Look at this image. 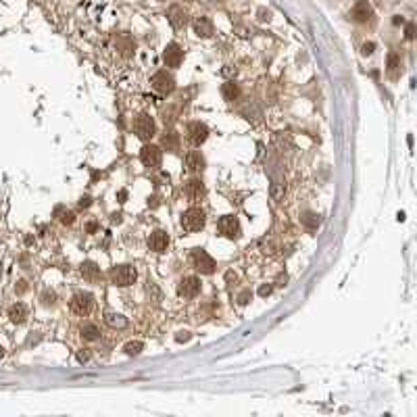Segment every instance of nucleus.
<instances>
[{"instance_id":"1","label":"nucleus","mask_w":417,"mask_h":417,"mask_svg":"<svg viewBox=\"0 0 417 417\" xmlns=\"http://www.w3.org/2000/svg\"><path fill=\"white\" fill-rule=\"evenodd\" d=\"M69 307H71V311L75 315H80V317H88V315L92 313V309H94V296L90 294V292H75V294L71 296V303H69Z\"/></svg>"},{"instance_id":"2","label":"nucleus","mask_w":417,"mask_h":417,"mask_svg":"<svg viewBox=\"0 0 417 417\" xmlns=\"http://www.w3.org/2000/svg\"><path fill=\"white\" fill-rule=\"evenodd\" d=\"M138 280V271L134 265H115L111 269V282L119 288H125V286H132Z\"/></svg>"},{"instance_id":"3","label":"nucleus","mask_w":417,"mask_h":417,"mask_svg":"<svg viewBox=\"0 0 417 417\" xmlns=\"http://www.w3.org/2000/svg\"><path fill=\"white\" fill-rule=\"evenodd\" d=\"M205 223H207V215H205L203 208L192 207L188 211L182 213V228L186 231H200L205 228Z\"/></svg>"},{"instance_id":"4","label":"nucleus","mask_w":417,"mask_h":417,"mask_svg":"<svg viewBox=\"0 0 417 417\" xmlns=\"http://www.w3.org/2000/svg\"><path fill=\"white\" fill-rule=\"evenodd\" d=\"M134 132L140 140H150V138L157 134V123H154V119L148 113H140L134 119Z\"/></svg>"},{"instance_id":"5","label":"nucleus","mask_w":417,"mask_h":417,"mask_svg":"<svg viewBox=\"0 0 417 417\" xmlns=\"http://www.w3.org/2000/svg\"><path fill=\"white\" fill-rule=\"evenodd\" d=\"M217 229H219L221 236L229 238V240H236V238H240V234H242L240 221H238V217H234V215H223V217H219Z\"/></svg>"},{"instance_id":"6","label":"nucleus","mask_w":417,"mask_h":417,"mask_svg":"<svg viewBox=\"0 0 417 417\" xmlns=\"http://www.w3.org/2000/svg\"><path fill=\"white\" fill-rule=\"evenodd\" d=\"M192 263H194V269L200 273H205V275H211L215 271V259L208 254L207 250L203 249H194L192 250Z\"/></svg>"},{"instance_id":"7","label":"nucleus","mask_w":417,"mask_h":417,"mask_svg":"<svg viewBox=\"0 0 417 417\" xmlns=\"http://www.w3.org/2000/svg\"><path fill=\"white\" fill-rule=\"evenodd\" d=\"M150 86L159 92V94H171V92L175 90V77L171 73H167V71H157L152 77H150Z\"/></svg>"},{"instance_id":"8","label":"nucleus","mask_w":417,"mask_h":417,"mask_svg":"<svg viewBox=\"0 0 417 417\" xmlns=\"http://www.w3.org/2000/svg\"><path fill=\"white\" fill-rule=\"evenodd\" d=\"M140 161L144 163V167L157 169L161 165V161H163V150L154 144H144L140 150Z\"/></svg>"},{"instance_id":"9","label":"nucleus","mask_w":417,"mask_h":417,"mask_svg":"<svg viewBox=\"0 0 417 417\" xmlns=\"http://www.w3.org/2000/svg\"><path fill=\"white\" fill-rule=\"evenodd\" d=\"M200 288H203V284H200V280L196 275H186V277H182L180 284H177V294L184 296V298H194Z\"/></svg>"},{"instance_id":"10","label":"nucleus","mask_w":417,"mask_h":417,"mask_svg":"<svg viewBox=\"0 0 417 417\" xmlns=\"http://www.w3.org/2000/svg\"><path fill=\"white\" fill-rule=\"evenodd\" d=\"M182 61H184V50L180 48V44H167V48L163 50V63L167 67H171V69H177L182 65Z\"/></svg>"},{"instance_id":"11","label":"nucleus","mask_w":417,"mask_h":417,"mask_svg":"<svg viewBox=\"0 0 417 417\" xmlns=\"http://www.w3.org/2000/svg\"><path fill=\"white\" fill-rule=\"evenodd\" d=\"M148 249H150L152 252H157V254L165 252V250L169 249V234H167V231H163V229H154L152 234L148 236Z\"/></svg>"},{"instance_id":"12","label":"nucleus","mask_w":417,"mask_h":417,"mask_svg":"<svg viewBox=\"0 0 417 417\" xmlns=\"http://www.w3.org/2000/svg\"><path fill=\"white\" fill-rule=\"evenodd\" d=\"M207 138H208V127L205 125V123L194 121V123H190L188 125V140L194 146H200Z\"/></svg>"},{"instance_id":"13","label":"nucleus","mask_w":417,"mask_h":417,"mask_svg":"<svg viewBox=\"0 0 417 417\" xmlns=\"http://www.w3.org/2000/svg\"><path fill=\"white\" fill-rule=\"evenodd\" d=\"M353 19L357 21V23H367L369 19H372V15H374V11H372V4L367 2V0H359L357 4L353 6Z\"/></svg>"},{"instance_id":"14","label":"nucleus","mask_w":417,"mask_h":417,"mask_svg":"<svg viewBox=\"0 0 417 417\" xmlns=\"http://www.w3.org/2000/svg\"><path fill=\"white\" fill-rule=\"evenodd\" d=\"M207 194V188H205V184L203 180H198V177H192V180L186 182V196L190 200H200Z\"/></svg>"},{"instance_id":"15","label":"nucleus","mask_w":417,"mask_h":417,"mask_svg":"<svg viewBox=\"0 0 417 417\" xmlns=\"http://www.w3.org/2000/svg\"><path fill=\"white\" fill-rule=\"evenodd\" d=\"M186 169L190 173H200L205 169V157L200 154V150H190L186 154Z\"/></svg>"},{"instance_id":"16","label":"nucleus","mask_w":417,"mask_h":417,"mask_svg":"<svg viewBox=\"0 0 417 417\" xmlns=\"http://www.w3.org/2000/svg\"><path fill=\"white\" fill-rule=\"evenodd\" d=\"M192 27H194V34L198 38H211L213 36V21L208 17H196L194 23H192Z\"/></svg>"},{"instance_id":"17","label":"nucleus","mask_w":417,"mask_h":417,"mask_svg":"<svg viewBox=\"0 0 417 417\" xmlns=\"http://www.w3.org/2000/svg\"><path fill=\"white\" fill-rule=\"evenodd\" d=\"M167 17H169V23H171L175 29H184V27H186V23H188L186 11H184L182 6H171L169 13H167Z\"/></svg>"},{"instance_id":"18","label":"nucleus","mask_w":417,"mask_h":417,"mask_svg":"<svg viewBox=\"0 0 417 417\" xmlns=\"http://www.w3.org/2000/svg\"><path fill=\"white\" fill-rule=\"evenodd\" d=\"M80 271L88 282H96V280H100V275H103L100 273V267L94 263V261H83L80 265Z\"/></svg>"},{"instance_id":"19","label":"nucleus","mask_w":417,"mask_h":417,"mask_svg":"<svg viewBox=\"0 0 417 417\" xmlns=\"http://www.w3.org/2000/svg\"><path fill=\"white\" fill-rule=\"evenodd\" d=\"M9 319H11L13 323H17V326H21V323L27 319V307L23 305V303L11 305V309H9Z\"/></svg>"},{"instance_id":"20","label":"nucleus","mask_w":417,"mask_h":417,"mask_svg":"<svg viewBox=\"0 0 417 417\" xmlns=\"http://www.w3.org/2000/svg\"><path fill=\"white\" fill-rule=\"evenodd\" d=\"M161 144H163V148H167V152H177L180 150V134L167 132L163 138H161Z\"/></svg>"},{"instance_id":"21","label":"nucleus","mask_w":417,"mask_h":417,"mask_svg":"<svg viewBox=\"0 0 417 417\" xmlns=\"http://www.w3.org/2000/svg\"><path fill=\"white\" fill-rule=\"evenodd\" d=\"M221 96L228 100V103H234V100L240 98V88H238V83L234 82H226L221 86Z\"/></svg>"},{"instance_id":"22","label":"nucleus","mask_w":417,"mask_h":417,"mask_svg":"<svg viewBox=\"0 0 417 417\" xmlns=\"http://www.w3.org/2000/svg\"><path fill=\"white\" fill-rule=\"evenodd\" d=\"M386 71H388V75L392 77V80H396V77L400 75V57L396 55V52H390V55H388Z\"/></svg>"},{"instance_id":"23","label":"nucleus","mask_w":417,"mask_h":417,"mask_svg":"<svg viewBox=\"0 0 417 417\" xmlns=\"http://www.w3.org/2000/svg\"><path fill=\"white\" fill-rule=\"evenodd\" d=\"M80 332H82V338L83 340H88V342H94V340L100 338V330H98L96 323H83Z\"/></svg>"},{"instance_id":"24","label":"nucleus","mask_w":417,"mask_h":417,"mask_svg":"<svg viewBox=\"0 0 417 417\" xmlns=\"http://www.w3.org/2000/svg\"><path fill=\"white\" fill-rule=\"evenodd\" d=\"M134 48H136V46H134V42L129 40L127 36H119V38H117V50L121 52L123 57H132Z\"/></svg>"},{"instance_id":"25","label":"nucleus","mask_w":417,"mask_h":417,"mask_svg":"<svg viewBox=\"0 0 417 417\" xmlns=\"http://www.w3.org/2000/svg\"><path fill=\"white\" fill-rule=\"evenodd\" d=\"M104 321L109 323L111 328H119V330H123V328H127V319L123 317L121 313H106V317H104Z\"/></svg>"},{"instance_id":"26","label":"nucleus","mask_w":417,"mask_h":417,"mask_svg":"<svg viewBox=\"0 0 417 417\" xmlns=\"http://www.w3.org/2000/svg\"><path fill=\"white\" fill-rule=\"evenodd\" d=\"M144 349V344L140 340H132V342H127L125 346H123V351H125V354H129V357H136V354H140Z\"/></svg>"},{"instance_id":"27","label":"nucleus","mask_w":417,"mask_h":417,"mask_svg":"<svg viewBox=\"0 0 417 417\" xmlns=\"http://www.w3.org/2000/svg\"><path fill=\"white\" fill-rule=\"evenodd\" d=\"M303 223H305V226H307L309 229L313 231L315 228L319 226V217H317V215H315V213H307L305 217H303Z\"/></svg>"},{"instance_id":"28","label":"nucleus","mask_w":417,"mask_h":417,"mask_svg":"<svg viewBox=\"0 0 417 417\" xmlns=\"http://www.w3.org/2000/svg\"><path fill=\"white\" fill-rule=\"evenodd\" d=\"M57 213H61V217H59V219H61V221H63V223H65V226H71V223L75 221V215H73L71 211H63V208H61V207H59V208H57Z\"/></svg>"},{"instance_id":"29","label":"nucleus","mask_w":417,"mask_h":417,"mask_svg":"<svg viewBox=\"0 0 417 417\" xmlns=\"http://www.w3.org/2000/svg\"><path fill=\"white\" fill-rule=\"evenodd\" d=\"M57 303V294L52 290H44V294H42V305L44 307H52Z\"/></svg>"},{"instance_id":"30","label":"nucleus","mask_w":417,"mask_h":417,"mask_svg":"<svg viewBox=\"0 0 417 417\" xmlns=\"http://www.w3.org/2000/svg\"><path fill=\"white\" fill-rule=\"evenodd\" d=\"M250 298H252V292H250V290H242L240 294H238V305H240V307L249 305V303H250Z\"/></svg>"},{"instance_id":"31","label":"nucleus","mask_w":417,"mask_h":417,"mask_svg":"<svg viewBox=\"0 0 417 417\" xmlns=\"http://www.w3.org/2000/svg\"><path fill=\"white\" fill-rule=\"evenodd\" d=\"M190 340H192V334H190V332H177V334H175V342H180V344L190 342Z\"/></svg>"},{"instance_id":"32","label":"nucleus","mask_w":417,"mask_h":417,"mask_svg":"<svg viewBox=\"0 0 417 417\" xmlns=\"http://www.w3.org/2000/svg\"><path fill=\"white\" fill-rule=\"evenodd\" d=\"M271 292H273V286H271V284H263V286H261V288H259V296L267 298L269 294H271Z\"/></svg>"},{"instance_id":"33","label":"nucleus","mask_w":417,"mask_h":417,"mask_svg":"<svg viewBox=\"0 0 417 417\" xmlns=\"http://www.w3.org/2000/svg\"><path fill=\"white\" fill-rule=\"evenodd\" d=\"M90 357H92V354H90V351H88V349H82L80 353H77V361H80V363H88V361H90Z\"/></svg>"},{"instance_id":"34","label":"nucleus","mask_w":417,"mask_h":417,"mask_svg":"<svg viewBox=\"0 0 417 417\" xmlns=\"http://www.w3.org/2000/svg\"><path fill=\"white\" fill-rule=\"evenodd\" d=\"M15 292H17V294H25V292H27V282L25 280H19L17 284H15Z\"/></svg>"},{"instance_id":"35","label":"nucleus","mask_w":417,"mask_h":417,"mask_svg":"<svg viewBox=\"0 0 417 417\" xmlns=\"http://www.w3.org/2000/svg\"><path fill=\"white\" fill-rule=\"evenodd\" d=\"M374 48H375V44L374 42H367V44H363V50L361 52L367 57V55H372V52H374Z\"/></svg>"},{"instance_id":"36","label":"nucleus","mask_w":417,"mask_h":417,"mask_svg":"<svg viewBox=\"0 0 417 417\" xmlns=\"http://www.w3.org/2000/svg\"><path fill=\"white\" fill-rule=\"evenodd\" d=\"M405 36H407V40H413V38H415V25H413V23H409V25H407Z\"/></svg>"},{"instance_id":"37","label":"nucleus","mask_w":417,"mask_h":417,"mask_svg":"<svg viewBox=\"0 0 417 417\" xmlns=\"http://www.w3.org/2000/svg\"><path fill=\"white\" fill-rule=\"evenodd\" d=\"M259 19H261V21H269V19H271V11L261 9V11H259Z\"/></svg>"},{"instance_id":"38","label":"nucleus","mask_w":417,"mask_h":417,"mask_svg":"<svg viewBox=\"0 0 417 417\" xmlns=\"http://www.w3.org/2000/svg\"><path fill=\"white\" fill-rule=\"evenodd\" d=\"M90 205H92V198H90V196H82V198H80V207H82V208H88Z\"/></svg>"},{"instance_id":"39","label":"nucleus","mask_w":417,"mask_h":417,"mask_svg":"<svg viewBox=\"0 0 417 417\" xmlns=\"http://www.w3.org/2000/svg\"><path fill=\"white\" fill-rule=\"evenodd\" d=\"M286 282H288V275H286V273H280V275H277V280H275L277 286H286Z\"/></svg>"},{"instance_id":"40","label":"nucleus","mask_w":417,"mask_h":417,"mask_svg":"<svg viewBox=\"0 0 417 417\" xmlns=\"http://www.w3.org/2000/svg\"><path fill=\"white\" fill-rule=\"evenodd\" d=\"M117 198H119V203H125V200H127V190H119L117 192Z\"/></svg>"},{"instance_id":"41","label":"nucleus","mask_w":417,"mask_h":417,"mask_svg":"<svg viewBox=\"0 0 417 417\" xmlns=\"http://www.w3.org/2000/svg\"><path fill=\"white\" fill-rule=\"evenodd\" d=\"M111 221H113V223H121V221H123V215H121V213H113V215H111Z\"/></svg>"},{"instance_id":"42","label":"nucleus","mask_w":417,"mask_h":417,"mask_svg":"<svg viewBox=\"0 0 417 417\" xmlns=\"http://www.w3.org/2000/svg\"><path fill=\"white\" fill-rule=\"evenodd\" d=\"M226 280H228V282L231 284V282H236V280H238V275H236V273H231V271H228V275H226Z\"/></svg>"},{"instance_id":"43","label":"nucleus","mask_w":417,"mask_h":417,"mask_svg":"<svg viewBox=\"0 0 417 417\" xmlns=\"http://www.w3.org/2000/svg\"><path fill=\"white\" fill-rule=\"evenodd\" d=\"M148 207H152V208H154V207H159V203H157V198H154V196H152V198H148Z\"/></svg>"},{"instance_id":"44","label":"nucleus","mask_w":417,"mask_h":417,"mask_svg":"<svg viewBox=\"0 0 417 417\" xmlns=\"http://www.w3.org/2000/svg\"><path fill=\"white\" fill-rule=\"evenodd\" d=\"M88 231H96V223H94V221L88 223Z\"/></svg>"},{"instance_id":"45","label":"nucleus","mask_w":417,"mask_h":417,"mask_svg":"<svg viewBox=\"0 0 417 417\" xmlns=\"http://www.w3.org/2000/svg\"><path fill=\"white\" fill-rule=\"evenodd\" d=\"M4 357V346H0V359Z\"/></svg>"}]
</instances>
